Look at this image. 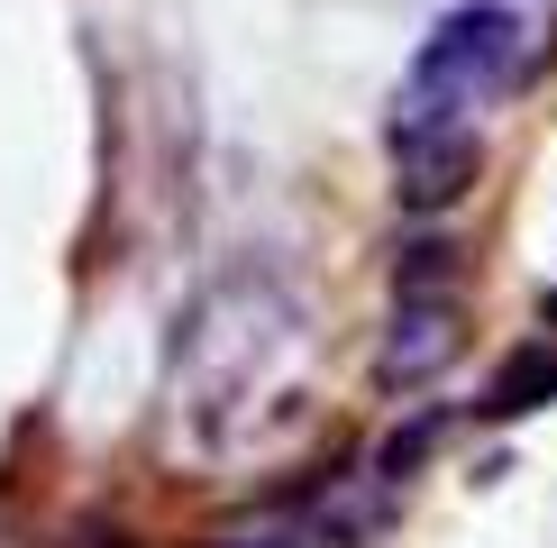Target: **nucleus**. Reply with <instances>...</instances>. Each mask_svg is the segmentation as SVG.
Segmentation results:
<instances>
[{"mask_svg": "<svg viewBox=\"0 0 557 548\" xmlns=\"http://www.w3.org/2000/svg\"><path fill=\"white\" fill-rule=\"evenodd\" d=\"M301 348V302L293 284H274L265 265L220 274L211 292L183 320V348H174V411L193 439H228L247 411L265 402L274 365Z\"/></svg>", "mask_w": 557, "mask_h": 548, "instance_id": "f257e3e1", "label": "nucleus"}, {"mask_svg": "<svg viewBox=\"0 0 557 548\" xmlns=\"http://www.w3.org/2000/svg\"><path fill=\"white\" fill-rule=\"evenodd\" d=\"M521 37H530V28L503 10V0H467V10H448V18L421 37V55H411L403 128L475 120L484 101H503V91L521 83Z\"/></svg>", "mask_w": 557, "mask_h": 548, "instance_id": "f03ea898", "label": "nucleus"}, {"mask_svg": "<svg viewBox=\"0 0 557 548\" xmlns=\"http://www.w3.org/2000/svg\"><path fill=\"white\" fill-rule=\"evenodd\" d=\"M457 357H467V320H457V302L448 292H411V302L393 311L384 348H375V384L384 394H411V384H438Z\"/></svg>", "mask_w": 557, "mask_h": 548, "instance_id": "7ed1b4c3", "label": "nucleus"}, {"mask_svg": "<svg viewBox=\"0 0 557 548\" xmlns=\"http://www.w3.org/2000/svg\"><path fill=\"white\" fill-rule=\"evenodd\" d=\"M393 155H403V174H393L403 211H448V201H467V183H475V165H484V147H475V120L393 128Z\"/></svg>", "mask_w": 557, "mask_h": 548, "instance_id": "20e7f679", "label": "nucleus"}, {"mask_svg": "<svg viewBox=\"0 0 557 548\" xmlns=\"http://www.w3.org/2000/svg\"><path fill=\"white\" fill-rule=\"evenodd\" d=\"M557 402V338H521L512 357H494V375H484V421H530V411Z\"/></svg>", "mask_w": 557, "mask_h": 548, "instance_id": "39448f33", "label": "nucleus"}, {"mask_svg": "<svg viewBox=\"0 0 557 548\" xmlns=\"http://www.w3.org/2000/svg\"><path fill=\"white\" fill-rule=\"evenodd\" d=\"M448 274H457V247L448 238H421V247H403L393 284H403V302H411V292H448Z\"/></svg>", "mask_w": 557, "mask_h": 548, "instance_id": "423d86ee", "label": "nucleus"}, {"mask_svg": "<svg viewBox=\"0 0 557 548\" xmlns=\"http://www.w3.org/2000/svg\"><path fill=\"white\" fill-rule=\"evenodd\" d=\"M430 448H438V411H421V421H403V429H393V439H384V457H375V475H384V485H403V475L421 466Z\"/></svg>", "mask_w": 557, "mask_h": 548, "instance_id": "0eeeda50", "label": "nucleus"}, {"mask_svg": "<svg viewBox=\"0 0 557 548\" xmlns=\"http://www.w3.org/2000/svg\"><path fill=\"white\" fill-rule=\"evenodd\" d=\"M211 548H311V531H301V521H247V531H228Z\"/></svg>", "mask_w": 557, "mask_h": 548, "instance_id": "6e6552de", "label": "nucleus"}, {"mask_svg": "<svg viewBox=\"0 0 557 548\" xmlns=\"http://www.w3.org/2000/svg\"><path fill=\"white\" fill-rule=\"evenodd\" d=\"M540 311H548V329H557V292H548V302H540Z\"/></svg>", "mask_w": 557, "mask_h": 548, "instance_id": "1a4fd4ad", "label": "nucleus"}]
</instances>
